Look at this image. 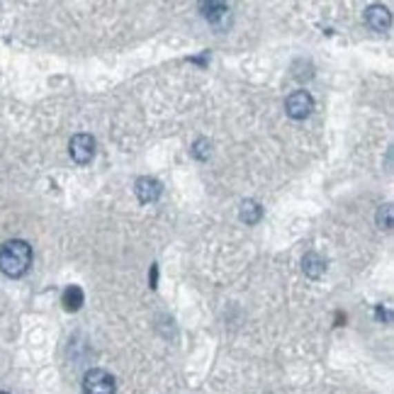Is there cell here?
<instances>
[{
	"mask_svg": "<svg viewBox=\"0 0 394 394\" xmlns=\"http://www.w3.org/2000/svg\"><path fill=\"white\" fill-rule=\"evenodd\" d=\"M32 266V246L22 239L6 241L0 248V270L8 277H22Z\"/></svg>",
	"mask_w": 394,
	"mask_h": 394,
	"instance_id": "6da1fadb",
	"label": "cell"
},
{
	"mask_svg": "<svg viewBox=\"0 0 394 394\" xmlns=\"http://www.w3.org/2000/svg\"><path fill=\"white\" fill-rule=\"evenodd\" d=\"M117 382L103 368H92L83 375V394H115Z\"/></svg>",
	"mask_w": 394,
	"mask_h": 394,
	"instance_id": "7a4b0ae2",
	"label": "cell"
},
{
	"mask_svg": "<svg viewBox=\"0 0 394 394\" xmlns=\"http://www.w3.org/2000/svg\"><path fill=\"white\" fill-rule=\"evenodd\" d=\"M312 110H314V100H312V95H309L307 90H295L285 100V112H287V117H292V119L309 117V115H312Z\"/></svg>",
	"mask_w": 394,
	"mask_h": 394,
	"instance_id": "3957f363",
	"label": "cell"
},
{
	"mask_svg": "<svg viewBox=\"0 0 394 394\" xmlns=\"http://www.w3.org/2000/svg\"><path fill=\"white\" fill-rule=\"evenodd\" d=\"M68 151H71V159L76 161V164L86 166L92 161V156H95V139L90 137V134H76V137L71 139V144H68Z\"/></svg>",
	"mask_w": 394,
	"mask_h": 394,
	"instance_id": "277c9868",
	"label": "cell"
},
{
	"mask_svg": "<svg viewBox=\"0 0 394 394\" xmlns=\"http://www.w3.org/2000/svg\"><path fill=\"white\" fill-rule=\"evenodd\" d=\"M134 193H137L139 202H144V205H151V202H156L161 197V193H164V185H161L156 178H151V175H141V178L134 183Z\"/></svg>",
	"mask_w": 394,
	"mask_h": 394,
	"instance_id": "5b68a950",
	"label": "cell"
},
{
	"mask_svg": "<svg viewBox=\"0 0 394 394\" xmlns=\"http://www.w3.org/2000/svg\"><path fill=\"white\" fill-rule=\"evenodd\" d=\"M365 22H368L370 30L387 32L389 25H392V15L384 6H368L365 8Z\"/></svg>",
	"mask_w": 394,
	"mask_h": 394,
	"instance_id": "8992f818",
	"label": "cell"
},
{
	"mask_svg": "<svg viewBox=\"0 0 394 394\" xmlns=\"http://www.w3.org/2000/svg\"><path fill=\"white\" fill-rule=\"evenodd\" d=\"M302 270L307 277H312V280H319V277L326 273V261H324L319 253H307V256L302 258Z\"/></svg>",
	"mask_w": 394,
	"mask_h": 394,
	"instance_id": "52a82bcc",
	"label": "cell"
},
{
	"mask_svg": "<svg viewBox=\"0 0 394 394\" xmlns=\"http://www.w3.org/2000/svg\"><path fill=\"white\" fill-rule=\"evenodd\" d=\"M239 217H241V221H246V224H258L263 217V207L258 205L256 200H244L239 205Z\"/></svg>",
	"mask_w": 394,
	"mask_h": 394,
	"instance_id": "ba28073f",
	"label": "cell"
},
{
	"mask_svg": "<svg viewBox=\"0 0 394 394\" xmlns=\"http://www.w3.org/2000/svg\"><path fill=\"white\" fill-rule=\"evenodd\" d=\"M63 307L68 309V312H78V309L83 307V302H86V295H83V290L78 285H71L63 290V297H61Z\"/></svg>",
	"mask_w": 394,
	"mask_h": 394,
	"instance_id": "9c48e42d",
	"label": "cell"
},
{
	"mask_svg": "<svg viewBox=\"0 0 394 394\" xmlns=\"http://www.w3.org/2000/svg\"><path fill=\"white\" fill-rule=\"evenodd\" d=\"M202 10H205V17L210 22H215L217 27L221 25V22L229 17V8L221 6V3H207V6H202Z\"/></svg>",
	"mask_w": 394,
	"mask_h": 394,
	"instance_id": "30bf717a",
	"label": "cell"
},
{
	"mask_svg": "<svg viewBox=\"0 0 394 394\" xmlns=\"http://www.w3.org/2000/svg\"><path fill=\"white\" fill-rule=\"evenodd\" d=\"M193 156L197 161H207V159H210V156H212V141H210V139H205V137L197 139V141L193 144Z\"/></svg>",
	"mask_w": 394,
	"mask_h": 394,
	"instance_id": "8fae6325",
	"label": "cell"
},
{
	"mask_svg": "<svg viewBox=\"0 0 394 394\" xmlns=\"http://www.w3.org/2000/svg\"><path fill=\"white\" fill-rule=\"evenodd\" d=\"M377 224L382 229H392V205H384L382 210L377 212Z\"/></svg>",
	"mask_w": 394,
	"mask_h": 394,
	"instance_id": "7c38bea8",
	"label": "cell"
},
{
	"mask_svg": "<svg viewBox=\"0 0 394 394\" xmlns=\"http://www.w3.org/2000/svg\"><path fill=\"white\" fill-rule=\"evenodd\" d=\"M0 394H6V392H0Z\"/></svg>",
	"mask_w": 394,
	"mask_h": 394,
	"instance_id": "4fadbf2b",
	"label": "cell"
}]
</instances>
